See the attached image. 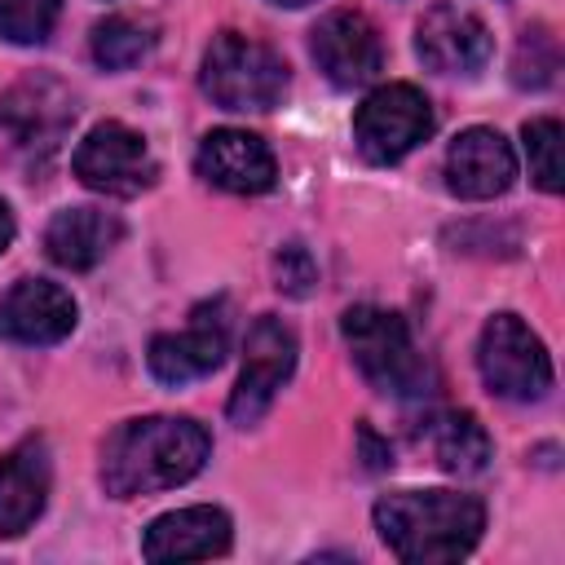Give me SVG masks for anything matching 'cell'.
Returning <instances> with one entry per match:
<instances>
[{
	"label": "cell",
	"mask_w": 565,
	"mask_h": 565,
	"mask_svg": "<svg viewBox=\"0 0 565 565\" xmlns=\"http://www.w3.org/2000/svg\"><path fill=\"white\" fill-rule=\"evenodd\" d=\"M212 437L190 415H137L102 441V490L110 499L159 494L203 472Z\"/></svg>",
	"instance_id": "6da1fadb"
},
{
	"label": "cell",
	"mask_w": 565,
	"mask_h": 565,
	"mask_svg": "<svg viewBox=\"0 0 565 565\" xmlns=\"http://www.w3.org/2000/svg\"><path fill=\"white\" fill-rule=\"evenodd\" d=\"M371 516L384 547L406 565L463 561L486 530V503L463 490H393L375 499Z\"/></svg>",
	"instance_id": "7a4b0ae2"
},
{
	"label": "cell",
	"mask_w": 565,
	"mask_h": 565,
	"mask_svg": "<svg viewBox=\"0 0 565 565\" xmlns=\"http://www.w3.org/2000/svg\"><path fill=\"white\" fill-rule=\"evenodd\" d=\"M340 335L353 353V366L362 371V380L397 402H415L424 393H433V366L419 353L406 318L397 309H380V305H353L340 318Z\"/></svg>",
	"instance_id": "3957f363"
},
{
	"label": "cell",
	"mask_w": 565,
	"mask_h": 565,
	"mask_svg": "<svg viewBox=\"0 0 565 565\" xmlns=\"http://www.w3.org/2000/svg\"><path fill=\"white\" fill-rule=\"evenodd\" d=\"M287 79L282 53L243 31L212 35L199 62V88L221 110H274L287 93Z\"/></svg>",
	"instance_id": "277c9868"
},
{
	"label": "cell",
	"mask_w": 565,
	"mask_h": 565,
	"mask_svg": "<svg viewBox=\"0 0 565 565\" xmlns=\"http://www.w3.org/2000/svg\"><path fill=\"white\" fill-rule=\"evenodd\" d=\"M428 137H433V102L406 79L371 88L353 110V146L366 163L380 168L402 163Z\"/></svg>",
	"instance_id": "5b68a950"
},
{
	"label": "cell",
	"mask_w": 565,
	"mask_h": 565,
	"mask_svg": "<svg viewBox=\"0 0 565 565\" xmlns=\"http://www.w3.org/2000/svg\"><path fill=\"white\" fill-rule=\"evenodd\" d=\"M477 371L494 397L508 402H539L552 388V358L547 344L516 318V313H494L481 327L477 340Z\"/></svg>",
	"instance_id": "8992f818"
},
{
	"label": "cell",
	"mask_w": 565,
	"mask_h": 565,
	"mask_svg": "<svg viewBox=\"0 0 565 565\" xmlns=\"http://www.w3.org/2000/svg\"><path fill=\"white\" fill-rule=\"evenodd\" d=\"M71 172L79 177V185L110 199H132L159 181V163L146 137L119 119H102L84 132V141L71 154Z\"/></svg>",
	"instance_id": "52a82bcc"
},
{
	"label": "cell",
	"mask_w": 565,
	"mask_h": 565,
	"mask_svg": "<svg viewBox=\"0 0 565 565\" xmlns=\"http://www.w3.org/2000/svg\"><path fill=\"white\" fill-rule=\"evenodd\" d=\"M296 331L274 318V313H260L252 327H247V344H243V371L234 380V393H230V419L238 428H252L278 397V388L291 380L296 371Z\"/></svg>",
	"instance_id": "ba28073f"
},
{
	"label": "cell",
	"mask_w": 565,
	"mask_h": 565,
	"mask_svg": "<svg viewBox=\"0 0 565 565\" xmlns=\"http://www.w3.org/2000/svg\"><path fill=\"white\" fill-rule=\"evenodd\" d=\"M309 53L335 88H362L384 71V40L362 9L322 13L309 31Z\"/></svg>",
	"instance_id": "9c48e42d"
},
{
	"label": "cell",
	"mask_w": 565,
	"mask_h": 565,
	"mask_svg": "<svg viewBox=\"0 0 565 565\" xmlns=\"http://www.w3.org/2000/svg\"><path fill=\"white\" fill-rule=\"evenodd\" d=\"M230 349V318L221 313V305H199L185 331H159L146 349V366L159 384L181 388L190 380L212 375L225 362Z\"/></svg>",
	"instance_id": "30bf717a"
},
{
	"label": "cell",
	"mask_w": 565,
	"mask_h": 565,
	"mask_svg": "<svg viewBox=\"0 0 565 565\" xmlns=\"http://www.w3.org/2000/svg\"><path fill=\"white\" fill-rule=\"evenodd\" d=\"M415 53L437 75H477L494 53V35L472 9L441 0L415 22Z\"/></svg>",
	"instance_id": "8fae6325"
},
{
	"label": "cell",
	"mask_w": 565,
	"mask_h": 565,
	"mask_svg": "<svg viewBox=\"0 0 565 565\" xmlns=\"http://www.w3.org/2000/svg\"><path fill=\"white\" fill-rule=\"evenodd\" d=\"M516 181V154L499 128L472 124L446 146V190L455 199L481 203L508 194Z\"/></svg>",
	"instance_id": "7c38bea8"
},
{
	"label": "cell",
	"mask_w": 565,
	"mask_h": 565,
	"mask_svg": "<svg viewBox=\"0 0 565 565\" xmlns=\"http://www.w3.org/2000/svg\"><path fill=\"white\" fill-rule=\"evenodd\" d=\"M75 296L53 278H18L0 296V340L9 344H57L75 331Z\"/></svg>",
	"instance_id": "4fadbf2b"
},
{
	"label": "cell",
	"mask_w": 565,
	"mask_h": 565,
	"mask_svg": "<svg viewBox=\"0 0 565 565\" xmlns=\"http://www.w3.org/2000/svg\"><path fill=\"white\" fill-rule=\"evenodd\" d=\"M194 168L207 185H216L225 194H265L278 181L274 150L265 146V137H256L247 128H212L199 141Z\"/></svg>",
	"instance_id": "5bb4252c"
},
{
	"label": "cell",
	"mask_w": 565,
	"mask_h": 565,
	"mask_svg": "<svg viewBox=\"0 0 565 565\" xmlns=\"http://www.w3.org/2000/svg\"><path fill=\"white\" fill-rule=\"evenodd\" d=\"M230 543H234L230 512L212 503H194V508L154 516L141 534V556L154 565L159 561H212V556H225Z\"/></svg>",
	"instance_id": "9a60e30c"
},
{
	"label": "cell",
	"mask_w": 565,
	"mask_h": 565,
	"mask_svg": "<svg viewBox=\"0 0 565 565\" xmlns=\"http://www.w3.org/2000/svg\"><path fill=\"white\" fill-rule=\"evenodd\" d=\"M49 486H53V459L44 437H26L0 455V539H18L40 521L49 503Z\"/></svg>",
	"instance_id": "2e32d148"
},
{
	"label": "cell",
	"mask_w": 565,
	"mask_h": 565,
	"mask_svg": "<svg viewBox=\"0 0 565 565\" xmlns=\"http://www.w3.org/2000/svg\"><path fill=\"white\" fill-rule=\"evenodd\" d=\"M75 119V102L71 93L49 79V75H35V79H22L13 84L4 97H0V128L26 146V150H53L57 137L66 132V124Z\"/></svg>",
	"instance_id": "e0dca14e"
},
{
	"label": "cell",
	"mask_w": 565,
	"mask_h": 565,
	"mask_svg": "<svg viewBox=\"0 0 565 565\" xmlns=\"http://www.w3.org/2000/svg\"><path fill=\"white\" fill-rule=\"evenodd\" d=\"M119 238H124V221L115 212L88 207V203L84 207H62L44 225V256L62 269L84 274V269L102 265L115 252Z\"/></svg>",
	"instance_id": "ac0fdd59"
},
{
	"label": "cell",
	"mask_w": 565,
	"mask_h": 565,
	"mask_svg": "<svg viewBox=\"0 0 565 565\" xmlns=\"http://www.w3.org/2000/svg\"><path fill=\"white\" fill-rule=\"evenodd\" d=\"M428 441H433L437 463L446 472H455V477H477L494 459V441H490L486 424L472 411H441V415H433L428 419Z\"/></svg>",
	"instance_id": "d6986e66"
},
{
	"label": "cell",
	"mask_w": 565,
	"mask_h": 565,
	"mask_svg": "<svg viewBox=\"0 0 565 565\" xmlns=\"http://www.w3.org/2000/svg\"><path fill=\"white\" fill-rule=\"evenodd\" d=\"M88 49H93V62L102 71H128L137 66L150 49H154V26L150 22H137V18H102L88 35Z\"/></svg>",
	"instance_id": "ffe728a7"
},
{
	"label": "cell",
	"mask_w": 565,
	"mask_h": 565,
	"mask_svg": "<svg viewBox=\"0 0 565 565\" xmlns=\"http://www.w3.org/2000/svg\"><path fill=\"white\" fill-rule=\"evenodd\" d=\"M556 71H561V44H556V35L543 22L525 26L521 40H516V53H512V84L516 88H547L556 79Z\"/></svg>",
	"instance_id": "44dd1931"
},
{
	"label": "cell",
	"mask_w": 565,
	"mask_h": 565,
	"mask_svg": "<svg viewBox=\"0 0 565 565\" xmlns=\"http://www.w3.org/2000/svg\"><path fill=\"white\" fill-rule=\"evenodd\" d=\"M525 141V163H530V181L543 194H561L565 172H561V124L556 119H530L521 128Z\"/></svg>",
	"instance_id": "7402d4cb"
},
{
	"label": "cell",
	"mask_w": 565,
	"mask_h": 565,
	"mask_svg": "<svg viewBox=\"0 0 565 565\" xmlns=\"http://www.w3.org/2000/svg\"><path fill=\"white\" fill-rule=\"evenodd\" d=\"M62 0H0V40L9 44H44L57 26Z\"/></svg>",
	"instance_id": "603a6c76"
},
{
	"label": "cell",
	"mask_w": 565,
	"mask_h": 565,
	"mask_svg": "<svg viewBox=\"0 0 565 565\" xmlns=\"http://www.w3.org/2000/svg\"><path fill=\"white\" fill-rule=\"evenodd\" d=\"M318 282V265L309 256L305 243H282L278 256H274V287L282 296H309Z\"/></svg>",
	"instance_id": "cb8c5ba5"
},
{
	"label": "cell",
	"mask_w": 565,
	"mask_h": 565,
	"mask_svg": "<svg viewBox=\"0 0 565 565\" xmlns=\"http://www.w3.org/2000/svg\"><path fill=\"white\" fill-rule=\"evenodd\" d=\"M358 441H362V459H366V468L371 472H384L388 463H393V450H388V441H380L366 424H358Z\"/></svg>",
	"instance_id": "d4e9b609"
},
{
	"label": "cell",
	"mask_w": 565,
	"mask_h": 565,
	"mask_svg": "<svg viewBox=\"0 0 565 565\" xmlns=\"http://www.w3.org/2000/svg\"><path fill=\"white\" fill-rule=\"evenodd\" d=\"M13 234H18V225H13V212H9V203L0 199V252L13 243Z\"/></svg>",
	"instance_id": "484cf974"
},
{
	"label": "cell",
	"mask_w": 565,
	"mask_h": 565,
	"mask_svg": "<svg viewBox=\"0 0 565 565\" xmlns=\"http://www.w3.org/2000/svg\"><path fill=\"white\" fill-rule=\"evenodd\" d=\"M274 4H287V9H300V4H309V0H274Z\"/></svg>",
	"instance_id": "4316f807"
}]
</instances>
